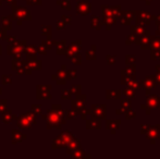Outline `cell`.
<instances>
[{
  "label": "cell",
  "instance_id": "6da1fadb",
  "mask_svg": "<svg viewBox=\"0 0 160 159\" xmlns=\"http://www.w3.org/2000/svg\"><path fill=\"white\" fill-rule=\"evenodd\" d=\"M160 96L159 95H147L146 97V102L145 104L141 105V109L145 111V113L147 116H150L152 111L154 109H159L160 108Z\"/></svg>",
  "mask_w": 160,
  "mask_h": 159
},
{
  "label": "cell",
  "instance_id": "7a4b0ae2",
  "mask_svg": "<svg viewBox=\"0 0 160 159\" xmlns=\"http://www.w3.org/2000/svg\"><path fill=\"white\" fill-rule=\"evenodd\" d=\"M155 15L146 10H137L135 11V23L142 24L145 26H150L152 22L154 21Z\"/></svg>",
  "mask_w": 160,
  "mask_h": 159
},
{
  "label": "cell",
  "instance_id": "3957f363",
  "mask_svg": "<svg viewBox=\"0 0 160 159\" xmlns=\"http://www.w3.org/2000/svg\"><path fill=\"white\" fill-rule=\"evenodd\" d=\"M106 113H107V106L105 104L92 105V108H91L92 118L98 120H103L106 119Z\"/></svg>",
  "mask_w": 160,
  "mask_h": 159
},
{
  "label": "cell",
  "instance_id": "277c9868",
  "mask_svg": "<svg viewBox=\"0 0 160 159\" xmlns=\"http://www.w3.org/2000/svg\"><path fill=\"white\" fill-rule=\"evenodd\" d=\"M139 83H141L142 89H144V91H145V95L146 96L149 95V94L152 93V89H155V88H156V86H157L154 75H148V77H146L145 79L139 81Z\"/></svg>",
  "mask_w": 160,
  "mask_h": 159
},
{
  "label": "cell",
  "instance_id": "5b68a950",
  "mask_svg": "<svg viewBox=\"0 0 160 159\" xmlns=\"http://www.w3.org/2000/svg\"><path fill=\"white\" fill-rule=\"evenodd\" d=\"M146 138L150 141V144L155 145L156 141L160 138V124L157 125H150L148 132L145 134Z\"/></svg>",
  "mask_w": 160,
  "mask_h": 159
},
{
  "label": "cell",
  "instance_id": "8992f818",
  "mask_svg": "<svg viewBox=\"0 0 160 159\" xmlns=\"http://www.w3.org/2000/svg\"><path fill=\"white\" fill-rule=\"evenodd\" d=\"M118 19L120 20V23L122 25L130 26L132 21L135 19V10H122Z\"/></svg>",
  "mask_w": 160,
  "mask_h": 159
},
{
  "label": "cell",
  "instance_id": "52a82bcc",
  "mask_svg": "<svg viewBox=\"0 0 160 159\" xmlns=\"http://www.w3.org/2000/svg\"><path fill=\"white\" fill-rule=\"evenodd\" d=\"M85 105H86V95H80L78 94V97L72 102V107H73V110L76 113H80L81 110L83 108H85Z\"/></svg>",
  "mask_w": 160,
  "mask_h": 159
},
{
  "label": "cell",
  "instance_id": "ba28073f",
  "mask_svg": "<svg viewBox=\"0 0 160 159\" xmlns=\"http://www.w3.org/2000/svg\"><path fill=\"white\" fill-rule=\"evenodd\" d=\"M121 127V120L120 119H107L106 120V129L110 131L112 135L117 134L118 130Z\"/></svg>",
  "mask_w": 160,
  "mask_h": 159
},
{
  "label": "cell",
  "instance_id": "9c48e42d",
  "mask_svg": "<svg viewBox=\"0 0 160 159\" xmlns=\"http://www.w3.org/2000/svg\"><path fill=\"white\" fill-rule=\"evenodd\" d=\"M150 35H152L150 30H146V32L141 36V39H139V46H141L142 50H148V49H149V47H150Z\"/></svg>",
  "mask_w": 160,
  "mask_h": 159
},
{
  "label": "cell",
  "instance_id": "30bf717a",
  "mask_svg": "<svg viewBox=\"0 0 160 159\" xmlns=\"http://www.w3.org/2000/svg\"><path fill=\"white\" fill-rule=\"evenodd\" d=\"M78 13L81 15H87L91 13V3L88 1H80L76 7Z\"/></svg>",
  "mask_w": 160,
  "mask_h": 159
},
{
  "label": "cell",
  "instance_id": "8fae6325",
  "mask_svg": "<svg viewBox=\"0 0 160 159\" xmlns=\"http://www.w3.org/2000/svg\"><path fill=\"white\" fill-rule=\"evenodd\" d=\"M122 92L120 89H107L106 91V99L108 100H120Z\"/></svg>",
  "mask_w": 160,
  "mask_h": 159
},
{
  "label": "cell",
  "instance_id": "7c38bea8",
  "mask_svg": "<svg viewBox=\"0 0 160 159\" xmlns=\"http://www.w3.org/2000/svg\"><path fill=\"white\" fill-rule=\"evenodd\" d=\"M145 32H146L145 25H142V24H136V23H135L134 25H130V33L136 35V36L141 37Z\"/></svg>",
  "mask_w": 160,
  "mask_h": 159
},
{
  "label": "cell",
  "instance_id": "4fadbf2b",
  "mask_svg": "<svg viewBox=\"0 0 160 159\" xmlns=\"http://www.w3.org/2000/svg\"><path fill=\"white\" fill-rule=\"evenodd\" d=\"M117 24V19L114 17H102L101 19V25L106 26V30L110 31L112 25Z\"/></svg>",
  "mask_w": 160,
  "mask_h": 159
},
{
  "label": "cell",
  "instance_id": "5bb4252c",
  "mask_svg": "<svg viewBox=\"0 0 160 159\" xmlns=\"http://www.w3.org/2000/svg\"><path fill=\"white\" fill-rule=\"evenodd\" d=\"M100 127H101L100 120L92 118V119L86 121V129H88V130H99Z\"/></svg>",
  "mask_w": 160,
  "mask_h": 159
},
{
  "label": "cell",
  "instance_id": "9a60e30c",
  "mask_svg": "<svg viewBox=\"0 0 160 159\" xmlns=\"http://www.w3.org/2000/svg\"><path fill=\"white\" fill-rule=\"evenodd\" d=\"M150 50H157L160 49V36L159 35H150Z\"/></svg>",
  "mask_w": 160,
  "mask_h": 159
},
{
  "label": "cell",
  "instance_id": "2e32d148",
  "mask_svg": "<svg viewBox=\"0 0 160 159\" xmlns=\"http://www.w3.org/2000/svg\"><path fill=\"white\" fill-rule=\"evenodd\" d=\"M139 39H141L139 36H136V35L130 33L128 35L127 39H125V45H128V46H130V45H139Z\"/></svg>",
  "mask_w": 160,
  "mask_h": 159
},
{
  "label": "cell",
  "instance_id": "e0dca14e",
  "mask_svg": "<svg viewBox=\"0 0 160 159\" xmlns=\"http://www.w3.org/2000/svg\"><path fill=\"white\" fill-rule=\"evenodd\" d=\"M92 28L94 30H100L101 27V17H98V15H94L92 17Z\"/></svg>",
  "mask_w": 160,
  "mask_h": 159
},
{
  "label": "cell",
  "instance_id": "ac0fdd59",
  "mask_svg": "<svg viewBox=\"0 0 160 159\" xmlns=\"http://www.w3.org/2000/svg\"><path fill=\"white\" fill-rule=\"evenodd\" d=\"M78 148H80V141L78 138L72 137V140L69 142V151H68V153H72V152H74Z\"/></svg>",
  "mask_w": 160,
  "mask_h": 159
},
{
  "label": "cell",
  "instance_id": "d6986e66",
  "mask_svg": "<svg viewBox=\"0 0 160 159\" xmlns=\"http://www.w3.org/2000/svg\"><path fill=\"white\" fill-rule=\"evenodd\" d=\"M72 156H73V158H91V155L89 154H86L83 149H75V151L73 152V154H72Z\"/></svg>",
  "mask_w": 160,
  "mask_h": 159
},
{
  "label": "cell",
  "instance_id": "ffe728a7",
  "mask_svg": "<svg viewBox=\"0 0 160 159\" xmlns=\"http://www.w3.org/2000/svg\"><path fill=\"white\" fill-rule=\"evenodd\" d=\"M133 79H135V77H130V75H128L124 70L120 71V81H121V84L122 85H127L128 83Z\"/></svg>",
  "mask_w": 160,
  "mask_h": 159
},
{
  "label": "cell",
  "instance_id": "44dd1931",
  "mask_svg": "<svg viewBox=\"0 0 160 159\" xmlns=\"http://www.w3.org/2000/svg\"><path fill=\"white\" fill-rule=\"evenodd\" d=\"M125 86H127V87H130V88L135 89V91H138V89H142V87H141V83H139L138 81H136V79L131 80L130 82H128V84L125 85Z\"/></svg>",
  "mask_w": 160,
  "mask_h": 159
},
{
  "label": "cell",
  "instance_id": "7402d4cb",
  "mask_svg": "<svg viewBox=\"0 0 160 159\" xmlns=\"http://www.w3.org/2000/svg\"><path fill=\"white\" fill-rule=\"evenodd\" d=\"M110 10H111V12H112V15H113L116 19H118V17H120V13H121V11H122V9H121L120 4H117V6H110Z\"/></svg>",
  "mask_w": 160,
  "mask_h": 159
},
{
  "label": "cell",
  "instance_id": "603a6c76",
  "mask_svg": "<svg viewBox=\"0 0 160 159\" xmlns=\"http://www.w3.org/2000/svg\"><path fill=\"white\" fill-rule=\"evenodd\" d=\"M122 94L127 96V97L131 98V99H133V98H135V95H136V91L133 88H130V87H127V88L122 91Z\"/></svg>",
  "mask_w": 160,
  "mask_h": 159
},
{
  "label": "cell",
  "instance_id": "cb8c5ba5",
  "mask_svg": "<svg viewBox=\"0 0 160 159\" xmlns=\"http://www.w3.org/2000/svg\"><path fill=\"white\" fill-rule=\"evenodd\" d=\"M86 59L87 60H96V46L93 45L92 49L86 51Z\"/></svg>",
  "mask_w": 160,
  "mask_h": 159
},
{
  "label": "cell",
  "instance_id": "d4e9b609",
  "mask_svg": "<svg viewBox=\"0 0 160 159\" xmlns=\"http://www.w3.org/2000/svg\"><path fill=\"white\" fill-rule=\"evenodd\" d=\"M124 71L128 75H130V77H136V68H135V66H127V68L124 69Z\"/></svg>",
  "mask_w": 160,
  "mask_h": 159
},
{
  "label": "cell",
  "instance_id": "484cf974",
  "mask_svg": "<svg viewBox=\"0 0 160 159\" xmlns=\"http://www.w3.org/2000/svg\"><path fill=\"white\" fill-rule=\"evenodd\" d=\"M136 63V58L133 55H127L125 56V64L127 66H135Z\"/></svg>",
  "mask_w": 160,
  "mask_h": 159
},
{
  "label": "cell",
  "instance_id": "4316f807",
  "mask_svg": "<svg viewBox=\"0 0 160 159\" xmlns=\"http://www.w3.org/2000/svg\"><path fill=\"white\" fill-rule=\"evenodd\" d=\"M124 116H125V119L127 120H132L136 117V112H135L132 108H128V110L124 112Z\"/></svg>",
  "mask_w": 160,
  "mask_h": 159
},
{
  "label": "cell",
  "instance_id": "83f0119b",
  "mask_svg": "<svg viewBox=\"0 0 160 159\" xmlns=\"http://www.w3.org/2000/svg\"><path fill=\"white\" fill-rule=\"evenodd\" d=\"M120 102H121V107L122 108H125V109H128L131 108V105H132V100L131 98H124V99H120Z\"/></svg>",
  "mask_w": 160,
  "mask_h": 159
},
{
  "label": "cell",
  "instance_id": "f1b7e54d",
  "mask_svg": "<svg viewBox=\"0 0 160 159\" xmlns=\"http://www.w3.org/2000/svg\"><path fill=\"white\" fill-rule=\"evenodd\" d=\"M106 63H107L108 66H114V64L117 63L116 56H112V55L106 56Z\"/></svg>",
  "mask_w": 160,
  "mask_h": 159
},
{
  "label": "cell",
  "instance_id": "f546056e",
  "mask_svg": "<svg viewBox=\"0 0 160 159\" xmlns=\"http://www.w3.org/2000/svg\"><path fill=\"white\" fill-rule=\"evenodd\" d=\"M160 59V49L157 50H150V60L155 61V60Z\"/></svg>",
  "mask_w": 160,
  "mask_h": 159
},
{
  "label": "cell",
  "instance_id": "4dcf8cb0",
  "mask_svg": "<svg viewBox=\"0 0 160 159\" xmlns=\"http://www.w3.org/2000/svg\"><path fill=\"white\" fill-rule=\"evenodd\" d=\"M81 88H82V86H81V85H73V86H72L71 93L78 95V94H81Z\"/></svg>",
  "mask_w": 160,
  "mask_h": 159
},
{
  "label": "cell",
  "instance_id": "1f68e13d",
  "mask_svg": "<svg viewBox=\"0 0 160 159\" xmlns=\"http://www.w3.org/2000/svg\"><path fill=\"white\" fill-rule=\"evenodd\" d=\"M149 124H142L141 125V134L142 135H145L146 133L148 132V130H149Z\"/></svg>",
  "mask_w": 160,
  "mask_h": 159
},
{
  "label": "cell",
  "instance_id": "d6a6232c",
  "mask_svg": "<svg viewBox=\"0 0 160 159\" xmlns=\"http://www.w3.org/2000/svg\"><path fill=\"white\" fill-rule=\"evenodd\" d=\"M154 77H155V81H156V84L160 85V72H156V73H155Z\"/></svg>",
  "mask_w": 160,
  "mask_h": 159
},
{
  "label": "cell",
  "instance_id": "836d02e7",
  "mask_svg": "<svg viewBox=\"0 0 160 159\" xmlns=\"http://www.w3.org/2000/svg\"><path fill=\"white\" fill-rule=\"evenodd\" d=\"M127 110H128V109L122 108V107H121V108L117 109V110H116V113H117V115H119V116H120V115H124V112H125Z\"/></svg>",
  "mask_w": 160,
  "mask_h": 159
},
{
  "label": "cell",
  "instance_id": "e575fe53",
  "mask_svg": "<svg viewBox=\"0 0 160 159\" xmlns=\"http://www.w3.org/2000/svg\"><path fill=\"white\" fill-rule=\"evenodd\" d=\"M62 97H63V99H69V98L71 97V93H70V92L64 91L63 93H62Z\"/></svg>",
  "mask_w": 160,
  "mask_h": 159
},
{
  "label": "cell",
  "instance_id": "d590c367",
  "mask_svg": "<svg viewBox=\"0 0 160 159\" xmlns=\"http://www.w3.org/2000/svg\"><path fill=\"white\" fill-rule=\"evenodd\" d=\"M154 22H155V24H156V26L160 25V14L159 15H155Z\"/></svg>",
  "mask_w": 160,
  "mask_h": 159
},
{
  "label": "cell",
  "instance_id": "8d00e7d4",
  "mask_svg": "<svg viewBox=\"0 0 160 159\" xmlns=\"http://www.w3.org/2000/svg\"><path fill=\"white\" fill-rule=\"evenodd\" d=\"M142 1L145 2V3L147 4V6H150V4H152V2H154V0H142Z\"/></svg>",
  "mask_w": 160,
  "mask_h": 159
},
{
  "label": "cell",
  "instance_id": "74e56055",
  "mask_svg": "<svg viewBox=\"0 0 160 159\" xmlns=\"http://www.w3.org/2000/svg\"><path fill=\"white\" fill-rule=\"evenodd\" d=\"M156 35H159V36H160V25L157 26V30H156Z\"/></svg>",
  "mask_w": 160,
  "mask_h": 159
},
{
  "label": "cell",
  "instance_id": "f35d334b",
  "mask_svg": "<svg viewBox=\"0 0 160 159\" xmlns=\"http://www.w3.org/2000/svg\"><path fill=\"white\" fill-rule=\"evenodd\" d=\"M155 69H156V72H160V63L157 64V66L155 67Z\"/></svg>",
  "mask_w": 160,
  "mask_h": 159
}]
</instances>
